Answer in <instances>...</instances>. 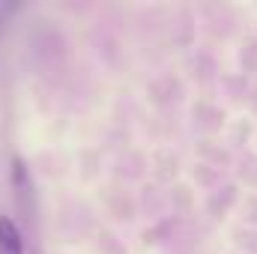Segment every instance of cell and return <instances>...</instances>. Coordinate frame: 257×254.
<instances>
[{
    "label": "cell",
    "instance_id": "obj_1",
    "mask_svg": "<svg viewBox=\"0 0 257 254\" xmlns=\"http://www.w3.org/2000/svg\"><path fill=\"white\" fill-rule=\"evenodd\" d=\"M0 254H24L18 224L9 215H0Z\"/></svg>",
    "mask_w": 257,
    "mask_h": 254
}]
</instances>
